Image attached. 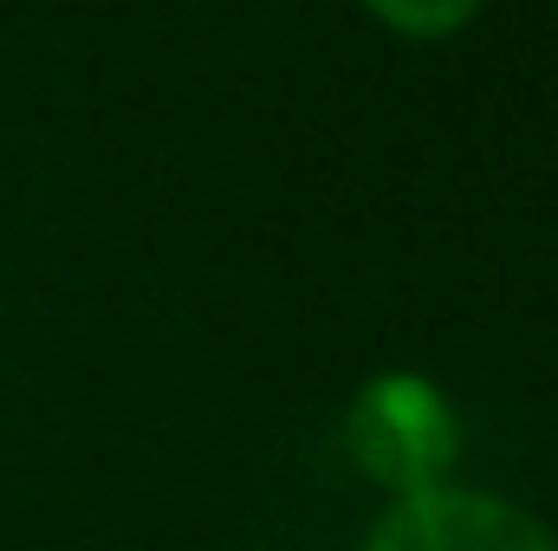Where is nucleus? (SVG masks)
Returning <instances> with one entry per match:
<instances>
[{
	"mask_svg": "<svg viewBox=\"0 0 558 551\" xmlns=\"http://www.w3.org/2000/svg\"><path fill=\"white\" fill-rule=\"evenodd\" d=\"M384 26H397V33H410V39H448V33H461L487 0H364Z\"/></svg>",
	"mask_w": 558,
	"mask_h": 551,
	"instance_id": "3",
	"label": "nucleus"
},
{
	"mask_svg": "<svg viewBox=\"0 0 558 551\" xmlns=\"http://www.w3.org/2000/svg\"><path fill=\"white\" fill-rule=\"evenodd\" d=\"M344 454L357 461V474L371 487H384L397 500L448 487V474L461 461L454 403L416 370H384L344 409Z\"/></svg>",
	"mask_w": 558,
	"mask_h": 551,
	"instance_id": "1",
	"label": "nucleus"
},
{
	"mask_svg": "<svg viewBox=\"0 0 558 551\" xmlns=\"http://www.w3.org/2000/svg\"><path fill=\"white\" fill-rule=\"evenodd\" d=\"M364 551H558V539L513 500L474 487H428L397 500Z\"/></svg>",
	"mask_w": 558,
	"mask_h": 551,
	"instance_id": "2",
	"label": "nucleus"
}]
</instances>
